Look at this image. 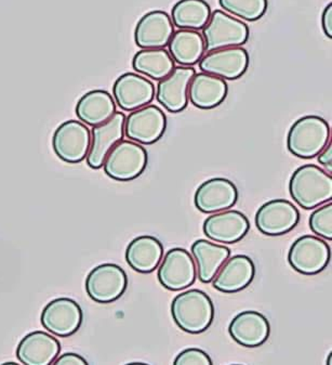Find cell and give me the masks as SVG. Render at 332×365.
<instances>
[{
    "label": "cell",
    "instance_id": "23",
    "mask_svg": "<svg viewBox=\"0 0 332 365\" xmlns=\"http://www.w3.org/2000/svg\"><path fill=\"white\" fill-rule=\"evenodd\" d=\"M229 93L225 79L207 73H196L189 87V100L200 110H212L227 99Z\"/></svg>",
    "mask_w": 332,
    "mask_h": 365
},
{
    "label": "cell",
    "instance_id": "28",
    "mask_svg": "<svg viewBox=\"0 0 332 365\" xmlns=\"http://www.w3.org/2000/svg\"><path fill=\"white\" fill-rule=\"evenodd\" d=\"M133 68L135 72L160 81L172 72L175 68V62L164 48L142 49L135 54Z\"/></svg>",
    "mask_w": 332,
    "mask_h": 365
},
{
    "label": "cell",
    "instance_id": "32",
    "mask_svg": "<svg viewBox=\"0 0 332 365\" xmlns=\"http://www.w3.org/2000/svg\"><path fill=\"white\" fill-rule=\"evenodd\" d=\"M175 365H211L212 360L204 350L198 348H190L180 352L175 358Z\"/></svg>",
    "mask_w": 332,
    "mask_h": 365
},
{
    "label": "cell",
    "instance_id": "33",
    "mask_svg": "<svg viewBox=\"0 0 332 365\" xmlns=\"http://www.w3.org/2000/svg\"><path fill=\"white\" fill-rule=\"evenodd\" d=\"M54 364L56 365H87L88 362L85 358L73 352H66L62 356H58L54 360Z\"/></svg>",
    "mask_w": 332,
    "mask_h": 365
},
{
    "label": "cell",
    "instance_id": "21",
    "mask_svg": "<svg viewBox=\"0 0 332 365\" xmlns=\"http://www.w3.org/2000/svg\"><path fill=\"white\" fill-rule=\"evenodd\" d=\"M61 352V344L46 331L27 334L16 348V358L25 365H50Z\"/></svg>",
    "mask_w": 332,
    "mask_h": 365
},
{
    "label": "cell",
    "instance_id": "27",
    "mask_svg": "<svg viewBox=\"0 0 332 365\" xmlns=\"http://www.w3.org/2000/svg\"><path fill=\"white\" fill-rule=\"evenodd\" d=\"M169 53L175 63L181 66H193L204 57V41L198 31L180 29L173 33L168 43Z\"/></svg>",
    "mask_w": 332,
    "mask_h": 365
},
{
    "label": "cell",
    "instance_id": "16",
    "mask_svg": "<svg viewBox=\"0 0 332 365\" xmlns=\"http://www.w3.org/2000/svg\"><path fill=\"white\" fill-rule=\"evenodd\" d=\"M125 120L126 115L123 112H116L108 122L93 127L89 152L85 158L90 168L100 170L110 150L124 139Z\"/></svg>",
    "mask_w": 332,
    "mask_h": 365
},
{
    "label": "cell",
    "instance_id": "15",
    "mask_svg": "<svg viewBox=\"0 0 332 365\" xmlns=\"http://www.w3.org/2000/svg\"><path fill=\"white\" fill-rule=\"evenodd\" d=\"M113 96L119 108L126 112H133L153 101L155 86L150 79L137 73H125L115 81Z\"/></svg>",
    "mask_w": 332,
    "mask_h": 365
},
{
    "label": "cell",
    "instance_id": "1",
    "mask_svg": "<svg viewBox=\"0 0 332 365\" xmlns=\"http://www.w3.org/2000/svg\"><path fill=\"white\" fill-rule=\"evenodd\" d=\"M294 201L304 210H314L332 199V177L316 165L299 167L289 181Z\"/></svg>",
    "mask_w": 332,
    "mask_h": 365
},
{
    "label": "cell",
    "instance_id": "25",
    "mask_svg": "<svg viewBox=\"0 0 332 365\" xmlns=\"http://www.w3.org/2000/svg\"><path fill=\"white\" fill-rule=\"evenodd\" d=\"M164 256V246L150 235L135 237L126 250L127 264L140 273H150L158 268Z\"/></svg>",
    "mask_w": 332,
    "mask_h": 365
},
{
    "label": "cell",
    "instance_id": "36",
    "mask_svg": "<svg viewBox=\"0 0 332 365\" xmlns=\"http://www.w3.org/2000/svg\"><path fill=\"white\" fill-rule=\"evenodd\" d=\"M327 364L331 365V354H329V361H327Z\"/></svg>",
    "mask_w": 332,
    "mask_h": 365
},
{
    "label": "cell",
    "instance_id": "3",
    "mask_svg": "<svg viewBox=\"0 0 332 365\" xmlns=\"http://www.w3.org/2000/svg\"><path fill=\"white\" fill-rule=\"evenodd\" d=\"M331 129L325 118L306 115L294 123L287 137L292 155L304 160L316 158L330 143Z\"/></svg>",
    "mask_w": 332,
    "mask_h": 365
},
{
    "label": "cell",
    "instance_id": "5",
    "mask_svg": "<svg viewBox=\"0 0 332 365\" xmlns=\"http://www.w3.org/2000/svg\"><path fill=\"white\" fill-rule=\"evenodd\" d=\"M147 163V152L140 143L122 140L110 150L102 167L110 178L125 182L141 176Z\"/></svg>",
    "mask_w": 332,
    "mask_h": 365
},
{
    "label": "cell",
    "instance_id": "9",
    "mask_svg": "<svg viewBox=\"0 0 332 365\" xmlns=\"http://www.w3.org/2000/svg\"><path fill=\"white\" fill-rule=\"evenodd\" d=\"M167 118L162 108L153 104L133 110L125 120V135L140 145L157 143L166 133Z\"/></svg>",
    "mask_w": 332,
    "mask_h": 365
},
{
    "label": "cell",
    "instance_id": "13",
    "mask_svg": "<svg viewBox=\"0 0 332 365\" xmlns=\"http://www.w3.org/2000/svg\"><path fill=\"white\" fill-rule=\"evenodd\" d=\"M83 314L81 306L71 298L51 300L41 312V325L49 333L58 337L74 335L83 324Z\"/></svg>",
    "mask_w": 332,
    "mask_h": 365
},
{
    "label": "cell",
    "instance_id": "10",
    "mask_svg": "<svg viewBox=\"0 0 332 365\" xmlns=\"http://www.w3.org/2000/svg\"><path fill=\"white\" fill-rule=\"evenodd\" d=\"M158 268V281L165 289L179 292L192 287L197 277L195 259L185 248L167 252Z\"/></svg>",
    "mask_w": 332,
    "mask_h": 365
},
{
    "label": "cell",
    "instance_id": "2",
    "mask_svg": "<svg viewBox=\"0 0 332 365\" xmlns=\"http://www.w3.org/2000/svg\"><path fill=\"white\" fill-rule=\"evenodd\" d=\"M171 316L182 331L204 333L214 322V302L204 292L190 289L175 296L171 304Z\"/></svg>",
    "mask_w": 332,
    "mask_h": 365
},
{
    "label": "cell",
    "instance_id": "17",
    "mask_svg": "<svg viewBox=\"0 0 332 365\" xmlns=\"http://www.w3.org/2000/svg\"><path fill=\"white\" fill-rule=\"evenodd\" d=\"M238 200V190L233 181L212 178L204 181L196 190L194 203L204 214H216L233 207Z\"/></svg>",
    "mask_w": 332,
    "mask_h": 365
},
{
    "label": "cell",
    "instance_id": "14",
    "mask_svg": "<svg viewBox=\"0 0 332 365\" xmlns=\"http://www.w3.org/2000/svg\"><path fill=\"white\" fill-rule=\"evenodd\" d=\"M195 74V68L192 66H175L158 83L157 101L170 113H181L189 106L190 83Z\"/></svg>",
    "mask_w": 332,
    "mask_h": 365
},
{
    "label": "cell",
    "instance_id": "29",
    "mask_svg": "<svg viewBox=\"0 0 332 365\" xmlns=\"http://www.w3.org/2000/svg\"><path fill=\"white\" fill-rule=\"evenodd\" d=\"M211 16L206 0H179L171 10L173 25L182 30H202Z\"/></svg>",
    "mask_w": 332,
    "mask_h": 365
},
{
    "label": "cell",
    "instance_id": "18",
    "mask_svg": "<svg viewBox=\"0 0 332 365\" xmlns=\"http://www.w3.org/2000/svg\"><path fill=\"white\" fill-rule=\"evenodd\" d=\"M208 239L217 243L235 244L242 241L250 230L247 217L238 210H227L211 215L202 226Z\"/></svg>",
    "mask_w": 332,
    "mask_h": 365
},
{
    "label": "cell",
    "instance_id": "8",
    "mask_svg": "<svg viewBox=\"0 0 332 365\" xmlns=\"http://www.w3.org/2000/svg\"><path fill=\"white\" fill-rule=\"evenodd\" d=\"M331 258L329 245L319 237L304 235L294 242L288 262L296 272L304 275L318 274L327 268Z\"/></svg>",
    "mask_w": 332,
    "mask_h": 365
},
{
    "label": "cell",
    "instance_id": "31",
    "mask_svg": "<svg viewBox=\"0 0 332 365\" xmlns=\"http://www.w3.org/2000/svg\"><path fill=\"white\" fill-rule=\"evenodd\" d=\"M310 229L319 237L332 240V204L331 201L325 205L318 206L310 217Z\"/></svg>",
    "mask_w": 332,
    "mask_h": 365
},
{
    "label": "cell",
    "instance_id": "12",
    "mask_svg": "<svg viewBox=\"0 0 332 365\" xmlns=\"http://www.w3.org/2000/svg\"><path fill=\"white\" fill-rule=\"evenodd\" d=\"M300 212L287 200H271L263 204L256 214V226L262 235L279 237L298 226Z\"/></svg>",
    "mask_w": 332,
    "mask_h": 365
},
{
    "label": "cell",
    "instance_id": "4",
    "mask_svg": "<svg viewBox=\"0 0 332 365\" xmlns=\"http://www.w3.org/2000/svg\"><path fill=\"white\" fill-rule=\"evenodd\" d=\"M207 52L222 48L239 47L249 41L248 25L223 10L211 12L210 19L202 29Z\"/></svg>",
    "mask_w": 332,
    "mask_h": 365
},
{
    "label": "cell",
    "instance_id": "20",
    "mask_svg": "<svg viewBox=\"0 0 332 365\" xmlns=\"http://www.w3.org/2000/svg\"><path fill=\"white\" fill-rule=\"evenodd\" d=\"M229 333L240 346L256 348L266 343L271 334V325L266 317L258 312H243L229 323Z\"/></svg>",
    "mask_w": 332,
    "mask_h": 365
},
{
    "label": "cell",
    "instance_id": "19",
    "mask_svg": "<svg viewBox=\"0 0 332 365\" xmlns=\"http://www.w3.org/2000/svg\"><path fill=\"white\" fill-rule=\"evenodd\" d=\"M175 33L171 16L162 10L144 14L135 31V41L141 49H160L168 46Z\"/></svg>",
    "mask_w": 332,
    "mask_h": 365
},
{
    "label": "cell",
    "instance_id": "24",
    "mask_svg": "<svg viewBox=\"0 0 332 365\" xmlns=\"http://www.w3.org/2000/svg\"><path fill=\"white\" fill-rule=\"evenodd\" d=\"M116 102L108 91H89L77 102L76 115L81 123L91 127L108 122L116 113Z\"/></svg>",
    "mask_w": 332,
    "mask_h": 365
},
{
    "label": "cell",
    "instance_id": "7",
    "mask_svg": "<svg viewBox=\"0 0 332 365\" xmlns=\"http://www.w3.org/2000/svg\"><path fill=\"white\" fill-rule=\"evenodd\" d=\"M91 143V131L79 120H66L54 131L52 148L60 160L78 164L87 158Z\"/></svg>",
    "mask_w": 332,
    "mask_h": 365
},
{
    "label": "cell",
    "instance_id": "26",
    "mask_svg": "<svg viewBox=\"0 0 332 365\" xmlns=\"http://www.w3.org/2000/svg\"><path fill=\"white\" fill-rule=\"evenodd\" d=\"M192 254L197 264L200 282L210 283L223 264L231 257V250L207 240H197L192 245Z\"/></svg>",
    "mask_w": 332,
    "mask_h": 365
},
{
    "label": "cell",
    "instance_id": "6",
    "mask_svg": "<svg viewBox=\"0 0 332 365\" xmlns=\"http://www.w3.org/2000/svg\"><path fill=\"white\" fill-rule=\"evenodd\" d=\"M128 277L118 264H103L90 271L85 279V292L93 302L110 304L124 295Z\"/></svg>",
    "mask_w": 332,
    "mask_h": 365
},
{
    "label": "cell",
    "instance_id": "34",
    "mask_svg": "<svg viewBox=\"0 0 332 365\" xmlns=\"http://www.w3.org/2000/svg\"><path fill=\"white\" fill-rule=\"evenodd\" d=\"M321 24H323V30L328 38H332V4H329L325 8L321 16Z\"/></svg>",
    "mask_w": 332,
    "mask_h": 365
},
{
    "label": "cell",
    "instance_id": "35",
    "mask_svg": "<svg viewBox=\"0 0 332 365\" xmlns=\"http://www.w3.org/2000/svg\"><path fill=\"white\" fill-rule=\"evenodd\" d=\"M318 163L321 165H323V167H326L328 170H329L330 174H331L332 170V143L330 141L327 145H326L325 149L318 154Z\"/></svg>",
    "mask_w": 332,
    "mask_h": 365
},
{
    "label": "cell",
    "instance_id": "30",
    "mask_svg": "<svg viewBox=\"0 0 332 365\" xmlns=\"http://www.w3.org/2000/svg\"><path fill=\"white\" fill-rule=\"evenodd\" d=\"M224 11L248 22L260 20L267 11V0H219Z\"/></svg>",
    "mask_w": 332,
    "mask_h": 365
},
{
    "label": "cell",
    "instance_id": "22",
    "mask_svg": "<svg viewBox=\"0 0 332 365\" xmlns=\"http://www.w3.org/2000/svg\"><path fill=\"white\" fill-rule=\"evenodd\" d=\"M256 275V267L247 255H235L221 267L212 284L222 293L233 294L249 287Z\"/></svg>",
    "mask_w": 332,
    "mask_h": 365
},
{
    "label": "cell",
    "instance_id": "11",
    "mask_svg": "<svg viewBox=\"0 0 332 365\" xmlns=\"http://www.w3.org/2000/svg\"><path fill=\"white\" fill-rule=\"evenodd\" d=\"M249 62L247 50L239 46L207 52L198 62V66L202 73L214 75L225 81H236L247 72Z\"/></svg>",
    "mask_w": 332,
    "mask_h": 365
}]
</instances>
